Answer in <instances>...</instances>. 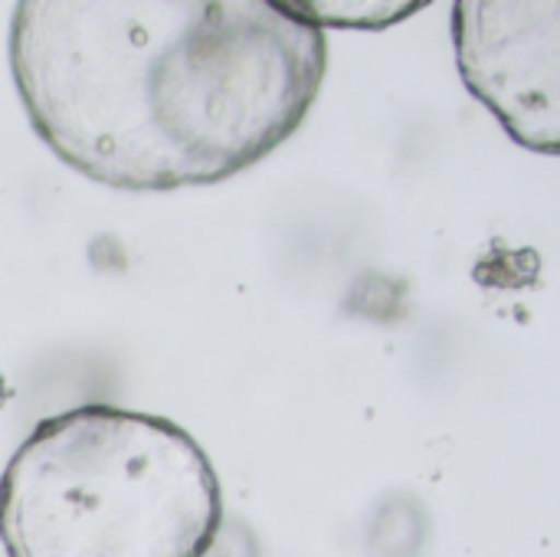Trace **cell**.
<instances>
[{
  "instance_id": "obj_1",
  "label": "cell",
  "mask_w": 560,
  "mask_h": 557,
  "mask_svg": "<svg viewBox=\"0 0 560 557\" xmlns=\"http://www.w3.org/2000/svg\"><path fill=\"white\" fill-rule=\"evenodd\" d=\"M325 26L282 0H23L10 72L39 141L115 190L210 187L305 121Z\"/></svg>"
},
{
  "instance_id": "obj_3",
  "label": "cell",
  "mask_w": 560,
  "mask_h": 557,
  "mask_svg": "<svg viewBox=\"0 0 560 557\" xmlns=\"http://www.w3.org/2000/svg\"><path fill=\"white\" fill-rule=\"evenodd\" d=\"M453 39L463 82L502 128L528 151L558 154V0H463Z\"/></svg>"
},
{
  "instance_id": "obj_2",
  "label": "cell",
  "mask_w": 560,
  "mask_h": 557,
  "mask_svg": "<svg viewBox=\"0 0 560 557\" xmlns=\"http://www.w3.org/2000/svg\"><path fill=\"white\" fill-rule=\"evenodd\" d=\"M220 525L210 456L141 410L82 404L46 417L0 476L7 557H207Z\"/></svg>"
},
{
  "instance_id": "obj_4",
  "label": "cell",
  "mask_w": 560,
  "mask_h": 557,
  "mask_svg": "<svg viewBox=\"0 0 560 557\" xmlns=\"http://www.w3.org/2000/svg\"><path fill=\"white\" fill-rule=\"evenodd\" d=\"M10 397H13V391H10V384L3 381V374H0V410H3V404H7Z\"/></svg>"
}]
</instances>
